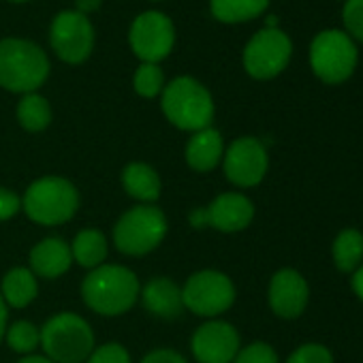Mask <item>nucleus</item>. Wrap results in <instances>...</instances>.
Segmentation results:
<instances>
[{
	"instance_id": "obj_1",
	"label": "nucleus",
	"mask_w": 363,
	"mask_h": 363,
	"mask_svg": "<svg viewBox=\"0 0 363 363\" xmlns=\"http://www.w3.org/2000/svg\"><path fill=\"white\" fill-rule=\"evenodd\" d=\"M79 293L92 312L101 316H122L139 301L141 284L130 267L105 263L88 272Z\"/></svg>"
},
{
	"instance_id": "obj_2",
	"label": "nucleus",
	"mask_w": 363,
	"mask_h": 363,
	"mask_svg": "<svg viewBox=\"0 0 363 363\" xmlns=\"http://www.w3.org/2000/svg\"><path fill=\"white\" fill-rule=\"evenodd\" d=\"M82 197L71 179L60 175H43L24 191L22 212L37 225L58 227L75 218Z\"/></svg>"
},
{
	"instance_id": "obj_3",
	"label": "nucleus",
	"mask_w": 363,
	"mask_h": 363,
	"mask_svg": "<svg viewBox=\"0 0 363 363\" xmlns=\"http://www.w3.org/2000/svg\"><path fill=\"white\" fill-rule=\"evenodd\" d=\"M160 107L164 118L179 130L197 133L212 126L214 120V99L210 90L189 75H179L164 86Z\"/></svg>"
},
{
	"instance_id": "obj_4",
	"label": "nucleus",
	"mask_w": 363,
	"mask_h": 363,
	"mask_svg": "<svg viewBox=\"0 0 363 363\" xmlns=\"http://www.w3.org/2000/svg\"><path fill=\"white\" fill-rule=\"evenodd\" d=\"M50 77V58L33 41H0V88L16 94L37 92Z\"/></svg>"
},
{
	"instance_id": "obj_5",
	"label": "nucleus",
	"mask_w": 363,
	"mask_h": 363,
	"mask_svg": "<svg viewBox=\"0 0 363 363\" xmlns=\"http://www.w3.org/2000/svg\"><path fill=\"white\" fill-rule=\"evenodd\" d=\"M41 348L54 363H86L96 348V337L84 316L60 312L41 325Z\"/></svg>"
},
{
	"instance_id": "obj_6",
	"label": "nucleus",
	"mask_w": 363,
	"mask_h": 363,
	"mask_svg": "<svg viewBox=\"0 0 363 363\" xmlns=\"http://www.w3.org/2000/svg\"><path fill=\"white\" fill-rule=\"evenodd\" d=\"M169 223L160 208L141 206L126 210L113 225V246L126 257H145L154 252L167 238Z\"/></svg>"
},
{
	"instance_id": "obj_7",
	"label": "nucleus",
	"mask_w": 363,
	"mask_h": 363,
	"mask_svg": "<svg viewBox=\"0 0 363 363\" xmlns=\"http://www.w3.org/2000/svg\"><path fill=\"white\" fill-rule=\"evenodd\" d=\"M357 45L344 30H323L310 43L312 73L329 86L344 84L357 69Z\"/></svg>"
},
{
	"instance_id": "obj_8",
	"label": "nucleus",
	"mask_w": 363,
	"mask_h": 363,
	"mask_svg": "<svg viewBox=\"0 0 363 363\" xmlns=\"http://www.w3.org/2000/svg\"><path fill=\"white\" fill-rule=\"evenodd\" d=\"M235 284L233 280L218 269L195 272L182 286L184 308L203 318H218L235 303Z\"/></svg>"
},
{
	"instance_id": "obj_9",
	"label": "nucleus",
	"mask_w": 363,
	"mask_h": 363,
	"mask_svg": "<svg viewBox=\"0 0 363 363\" xmlns=\"http://www.w3.org/2000/svg\"><path fill=\"white\" fill-rule=\"evenodd\" d=\"M293 43L280 28H263L246 43L242 62L252 79L267 82L278 77L291 62Z\"/></svg>"
},
{
	"instance_id": "obj_10",
	"label": "nucleus",
	"mask_w": 363,
	"mask_h": 363,
	"mask_svg": "<svg viewBox=\"0 0 363 363\" xmlns=\"http://www.w3.org/2000/svg\"><path fill=\"white\" fill-rule=\"evenodd\" d=\"M269 169L267 147L257 137H238L223 156L225 177L238 189L259 186Z\"/></svg>"
},
{
	"instance_id": "obj_11",
	"label": "nucleus",
	"mask_w": 363,
	"mask_h": 363,
	"mask_svg": "<svg viewBox=\"0 0 363 363\" xmlns=\"http://www.w3.org/2000/svg\"><path fill=\"white\" fill-rule=\"evenodd\" d=\"M128 43L133 54L141 62L158 65L175 45L173 22L160 11H145L135 18L128 30Z\"/></svg>"
},
{
	"instance_id": "obj_12",
	"label": "nucleus",
	"mask_w": 363,
	"mask_h": 363,
	"mask_svg": "<svg viewBox=\"0 0 363 363\" xmlns=\"http://www.w3.org/2000/svg\"><path fill=\"white\" fill-rule=\"evenodd\" d=\"M50 43L62 62H86L94 50V28L88 16H82L77 11H60L52 22Z\"/></svg>"
},
{
	"instance_id": "obj_13",
	"label": "nucleus",
	"mask_w": 363,
	"mask_h": 363,
	"mask_svg": "<svg viewBox=\"0 0 363 363\" xmlns=\"http://www.w3.org/2000/svg\"><path fill=\"white\" fill-rule=\"evenodd\" d=\"M255 218V203L242 193H223L210 206L197 208L189 214L195 229H216L220 233H240L250 227Z\"/></svg>"
},
{
	"instance_id": "obj_14",
	"label": "nucleus",
	"mask_w": 363,
	"mask_h": 363,
	"mask_svg": "<svg viewBox=\"0 0 363 363\" xmlns=\"http://www.w3.org/2000/svg\"><path fill=\"white\" fill-rule=\"evenodd\" d=\"M240 348L238 329L220 318L206 320L191 337V352L199 363H233Z\"/></svg>"
},
{
	"instance_id": "obj_15",
	"label": "nucleus",
	"mask_w": 363,
	"mask_h": 363,
	"mask_svg": "<svg viewBox=\"0 0 363 363\" xmlns=\"http://www.w3.org/2000/svg\"><path fill=\"white\" fill-rule=\"evenodd\" d=\"M267 299L276 316L284 320H293L303 314L310 299V286L297 269L284 267L272 276Z\"/></svg>"
},
{
	"instance_id": "obj_16",
	"label": "nucleus",
	"mask_w": 363,
	"mask_h": 363,
	"mask_svg": "<svg viewBox=\"0 0 363 363\" xmlns=\"http://www.w3.org/2000/svg\"><path fill=\"white\" fill-rule=\"evenodd\" d=\"M139 299L147 314L162 320H175L186 310L184 299H182V286L167 276H156L147 280L141 286Z\"/></svg>"
},
{
	"instance_id": "obj_17",
	"label": "nucleus",
	"mask_w": 363,
	"mask_h": 363,
	"mask_svg": "<svg viewBox=\"0 0 363 363\" xmlns=\"http://www.w3.org/2000/svg\"><path fill=\"white\" fill-rule=\"evenodd\" d=\"M73 265L71 244L62 238H45L30 248L28 269L43 280H56L65 276Z\"/></svg>"
},
{
	"instance_id": "obj_18",
	"label": "nucleus",
	"mask_w": 363,
	"mask_h": 363,
	"mask_svg": "<svg viewBox=\"0 0 363 363\" xmlns=\"http://www.w3.org/2000/svg\"><path fill=\"white\" fill-rule=\"evenodd\" d=\"M223 156H225V139L220 130H216L214 126L193 133L184 147V160L197 173L214 171L223 162Z\"/></svg>"
},
{
	"instance_id": "obj_19",
	"label": "nucleus",
	"mask_w": 363,
	"mask_h": 363,
	"mask_svg": "<svg viewBox=\"0 0 363 363\" xmlns=\"http://www.w3.org/2000/svg\"><path fill=\"white\" fill-rule=\"evenodd\" d=\"M122 189L130 199H135L141 206H154L160 199L162 182L158 171L147 162H128L120 173Z\"/></svg>"
},
{
	"instance_id": "obj_20",
	"label": "nucleus",
	"mask_w": 363,
	"mask_h": 363,
	"mask_svg": "<svg viewBox=\"0 0 363 363\" xmlns=\"http://www.w3.org/2000/svg\"><path fill=\"white\" fill-rule=\"evenodd\" d=\"M39 295V280L28 267H13L3 276L0 282V297L7 308H28Z\"/></svg>"
},
{
	"instance_id": "obj_21",
	"label": "nucleus",
	"mask_w": 363,
	"mask_h": 363,
	"mask_svg": "<svg viewBox=\"0 0 363 363\" xmlns=\"http://www.w3.org/2000/svg\"><path fill=\"white\" fill-rule=\"evenodd\" d=\"M71 255L73 263L92 272L105 265V259L109 255V242L99 229H82L71 242Z\"/></svg>"
},
{
	"instance_id": "obj_22",
	"label": "nucleus",
	"mask_w": 363,
	"mask_h": 363,
	"mask_svg": "<svg viewBox=\"0 0 363 363\" xmlns=\"http://www.w3.org/2000/svg\"><path fill=\"white\" fill-rule=\"evenodd\" d=\"M269 7V0H210L212 16L223 24H242L257 20Z\"/></svg>"
},
{
	"instance_id": "obj_23",
	"label": "nucleus",
	"mask_w": 363,
	"mask_h": 363,
	"mask_svg": "<svg viewBox=\"0 0 363 363\" xmlns=\"http://www.w3.org/2000/svg\"><path fill=\"white\" fill-rule=\"evenodd\" d=\"M333 265L344 274H354L363 265V233L357 229H344L331 246Z\"/></svg>"
},
{
	"instance_id": "obj_24",
	"label": "nucleus",
	"mask_w": 363,
	"mask_h": 363,
	"mask_svg": "<svg viewBox=\"0 0 363 363\" xmlns=\"http://www.w3.org/2000/svg\"><path fill=\"white\" fill-rule=\"evenodd\" d=\"M52 105L45 96L39 92L22 94L18 107H16V118L20 126L28 133H43L52 124Z\"/></svg>"
},
{
	"instance_id": "obj_25",
	"label": "nucleus",
	"mask_w": 363,
	"mask_h": 363,
	"mask_svg": "<svg viewBox=\"0 0 363 363\" xmlns=\"http://www.w3.org/2000/svg\"><path fill=\"white\" fill-rule=\"evenodd\" d=\"M5 342L18 354H35L41 346V327H37L33 320H16L7 325Z\"/></svg>"
},
{
	"instance_id": "obj_26",
	"label": "nucleus",
	"mask_w": 363,
	"mask_h": 363,
	"mask_svg": "<svg viewBox=\"0 0 363 363\" xmlns=\"http://www.w3.org/2000/svg\"><path fill=\"white\" fill-rule=\"evenodd\" d=\"M133 90L143 99H156L164 90V75L158 65L141 62L133 75Z\"/></svg>"
},
{
	"instance_id": "obj_27",
	"label": "nucleus",
	"mask_w": 363,
	"mask_h": 363,
	"mask_svg": "<svg viewBox=\"0 0 363 363\" xmlns=\"http://www.w3.org/2000/svg\"><path fill=\"white\" fill-rule=\"evenodd\" d=\"M342 22L346 35L352 41L363 43V0H346L342 9Z\"/></svg>"
},
{
	"instance_id": "obj_28",
	"label": "nucleus",
	"mask_w": 363,
	"mask_h": 363,
	"mask_svg": "<svg viewBox=\"0 0 363 363\" xmlns=\"http://www.w3.org/2000/svg\"><path fill=\"white\" fill-rule=\"evenodd\" d=\"M233 363H280V359L267 342H252L240 348Z\"/></svg>"
},
{
	"instance_id": "obj_29",
	"label": "nucleus",
	"mask_w": 363,
	"mask_h": 363,
	"mask_svg": "<svg viewBox=\"0 0 363 363\" xmlns=\"http://www.w3.org/2000/svg\"><path fill=\"white\" fill-rule=\"evenodd\" d=\"M286 363H333V354L327 346L308 342L291 352Z\"/></svg>"
},
{
	"instance_id": "obj_30",
	"label": "nucleus",
	"mask_w": 363,
	"mask_h": 363,
	"mask_svg": "<svg viewBox=\"0 0 363 363\" xmlns=\"http://www.w3.org/2000/svg\"><path fill=\"white\" fill-rule=\"evenodd\" d=\"M86 363H133V359L120 342H105L92 350Z\"/></svg>"
},
{
	"instance_id": "obj_31",
	"label": "nucleus",
	"mask_w": 363,
	"mask_h": 363,
	"mask_svg": "<svg viewBox=\"0 0 363 363\" xmlns=\"http://www.w3.org/2000/svg\"><path fill=\"white\" fill-rule=\"evenodd\" d=\"M20 210H22V197L11 189L0 186V223L11 220L13 216L20 214Z\"/></svg>"
},
{
	"instance_id": "obj_32",
	"label": "nucleus",
	"mask_w": 363,
	"mask_h": 363,
	"mask_svg": "<svg viewBox=\"0 0 363 363\" xmlns=\"http://www.w3.org/2000/svg\"><path fill=\"white\" fill-rule=\"evenodd\" d=\"M141 363H189V361L184 354L173 348H154L141 359Z\"/></svg>"
},
{
	"instance_id": "obj_33",
	"label": "nucleus",
	"mask_w": 363,
	"mask_h": 363,
	"mask_svg": "<svg viewBox=\"0 0 363 363\" xmlns=\"http://www.w3.org/2000/svg\"><path fill=\"white\" fill-rule=\"evenodd\" d=\"M103 0H75V7H77V13L82 16H90L94 11H99Z\"/></svg>"
},
{
	"instance_id": "obj_34",
	"label": "nucleus",
	"mask_w": 363,
	"mask_h": 363,
	"mask_svg": "<svg viewBox=\"0 0 363 363\" xmlns=\"http://www.w3.org/2000/svg\"><path fill=\"white\" fill-rule=\"evenodd\" d=\"M7 325H9V308L3 301V297H0V344H3V340H5Z\"/></svg>"
},
{
	"instance_id": "obj_35",
	"label": "nucleus",
	"mask_w": 363,
	"mask_h": 363,
	"mask_svg": "<svg viewBox=\"0 0 363 363\" xmlns=\"http://www.w3.org/2000/svg\"><path fill=\"white\" fill-rule=\"evenodd\" d=\"M350 284H352V291L357 293V297L363 301V265L352 274V282Z\"/></svg>"
},
{
	"instance_id": "obj_36",
	"label": "nucleus",
	"mask_w": 363,
	"mask_h": 363,
	"mask_svg": "<svg viewBox=\"0 0 363 363\" xmlns=\"http://www.w3.org/2000/svg\"><path fill=\"white\" fill-rule=\"evenodd\" d=\"M18 363H54V361H52V359H48L45 354H37V352H35V354H26V357H22Z\"/></svg>"
},
{
	"instance_id": "obj_37",
	"label": "nucleus",
	"mask_w": 363,
	"mask_h": 363,
	"mask_svg": "<svg viewBox=\"0 0 363 363\" xmlns=\"http://www.w3.org/2000/svg\"><path fill=\"white\" fill-rule=\"evenodd\" d=\"M9 3H28V0H9Z\"/></svg>"
}]
</instances>
